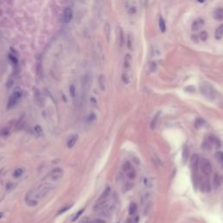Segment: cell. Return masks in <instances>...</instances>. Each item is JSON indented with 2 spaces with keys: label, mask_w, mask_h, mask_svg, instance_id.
I'll return each mask as SVG.
<instances>
[{
  "label": "cell",
  "mask_w": 223,
  "mask_h": 223,
  "mask_svg": "<svg viewBox=\"0 0 223 223\" xmlns=\"http://www.w3.org/2000/svg\"><path fill=\"white\" fill-rule=\"evenodd\" d=\"M132 44H133V42H132V34L130 33V34H128V37H127V47H128V49H132Z\"/></svg>",
  "instance_id": "obj_28"
},
{
  "label": "cell",
  "mask_w": 223,
  "mask_h": 223,
  "mask_svg": "<svg viewBox=\"0 0 223 223\" xmlns=\"http://www.w3.org/2000/svg\"><path fill=\"white\" fill-rule=\"evenodd\" d=\"M2 217H3V213H1V212H0V220H1V218H2Z\"/></svg>",
  "instance_id": "obj_41"
},
{
  "label": "cell",
  "mask_w": 223,
  "mask_h": 223,
  "mask_svg": "<svg viewBox=\"0 0 223 223\" xmlns=\"http://www.w3.org/2000/svg\"><path fill=\"white\" fill-rule=\"evenodd\" d=\"M159 115H160V113L156 114V115L153 117V119H152V121H151V124H150V128H151L152 130H153V129L156 127V125H157L158 119H159Z\"/></svg>",
  "instance_id": "obj_22"
},
{
  "label": "cell",
  "mask_w": 223,
  "mask_h": 223,
  "mask_svg": "<svg viewBox=\"0 0 223 223\" xmlns=\"http://www.w3.org/2000/svg\"><path fill=\"white\" fill-rule=\"evenodd\" d=\"M202 148L204 149V150H206V151H210V150H212L213 147L210 145V143L207 140H205V141L202 144Z\"/></svg>",
  "instance_id": "obj_27"
},
{
  "label": "cell",
  "mask_w": 223,
  "mask_h": 223,
  "mask_svg": "<svg viewBox=\"0 0 223 223\" xmlns=\"http://www.w3.org/2000/svg\"><path fill=\"white\" fill-rule=\"evenodd\" d=\"M71 207V206H68V207H64V208H62L59 212H58V215H61V214H63V213H65L66 211H67L69 208Z\"/></svg>",
  "instance_id": "obj_37"
},
{
  "label": "cell",
  "mask_w": 223,
  "mask_h": 223,
  "mask_svg": "<svg viewBox=\"0 0 223 223\" xmlns=\"http://www.w3.org/2000/svg\"><path fill=\"white\" fill-rule=\"evenodd\" d=\"M78 138H79L78 135H73V136H71V137L68 139L67 143H66L67 147H68V148L73 147L75 146V144H76V142H77V141H78Z\"/></svg>",
  "instance_id": "obj_13"
},
{
  "label": "cell",
  "mask_w": 223,
  "mask_h": 223,
  "mask_svg": "<svg viewBox=\"0 0 223 223\" xmlns=\"http://www.w3.org/2000/svg\"><path fill=\"white\" fill-rule=\"evenodd\" d=\"M223 37V24L221 25L215 31V38L217 40H220Z\"/></svg>",
  "instance_id": "obj_15"
},
{
  "label": "cell",
  "mask_w": 223,
  "mask_h": 223,
  "mask_svg": "<svg viewBox=\"0 0 223 223\" xmlns=\"http://www.w3.org/2000/svg\"><path fill=\"white\" fill-rule=\"evenodd\" d=\"M73 10L70 8V7H66L64 10V12H63V20L65 23H69L72 19H73Z\"/></svg>",
  "instance_id": "obj_7"
},
{
  "label": "cell",
  "mask_w": 223,
  "mask_h": 223,
  "mask_svg": "<svg viewBox=\"0 0 223 223\" xmlns=\"http://www.w3.org/2000/svg\"><path fill=\"white\" fill-rule=\"evenodd\" d=\"M89 223H92V221H91V222H89Z\"/></svg>",
  "instance_id": "obj_42"
},
{
  "label": "cell",
  "mask_w": 223,
  "mask_h": 223,
  "mask_svg": "<svg viewBox=\"0 0 223 223\" xmlns=\"http://www.w3.org/2000/svg\"><path fill=\"white\" fill-rule=\"evenodd\" d=\"M119 43H120V46H122L125 43L124 33H123V31H121V30L119 32Z\"/></svg>",
  "instance_id": "obj_32"
},
{
  "label": "cell",
  "mask_w": 223,
  "mask_h": 223,
  "mask_svg": "<svg viewBox=\"0 0 223 223\" xmlns=\"http://www.w3.org/2000/svg\"><path fill=\"white\" fill-rule=\"evenodd\" d=\"M62 176H63V170L61 168H56L50 173L48 175V179L51 181H57L62 178Z\"/></svg>",
  "instance_id": "obj_4"
},
{
  "label": "cell",
  "mask_w": 223,
  "mask_h": 223,
  "mask_svg": "<svg viewBox=\"0 0 223 223\" xmlns=\"http://www.w3.org/2000/svg\"><path fill=\"white\" fill-rule=\"evenodd\" d=\"M132 58L131 54H125L124 58V69L125 71H127V70H130L131 69V66H132Z\"/></svg>",
  "instance_id": "obj_10"
},
{
  "label": "cell",
  "mask_w": 223,
  "mask_h": 223,
  "mask_svg": "<svg viewBox=\"0 0 223 223\" xmlns=\"http://www.w3.org/2000/svg\"><path fill=\"white\" fill-rule=\"evenodd\" d=\"M132 186H133L132 183H126V184L124 186V187H123V190H124V192L130 190V189L132 187Z\"/></svg>",
  "instance_id": "obj_33"
},
{
  "label": "cell",
  "mask_w": 223,
  "mask_h": 223,
  "mask_svg": "<svg viewBox=\"0 0 223 223\" xmlns=\"http://www.w3.org/2000/svg\"><path fill=\"white\" fill-rule=\"evenodd\" d=\"M215 159L217 160L218 163L223 167V152H217L215 153Z\"/></svg>",
  "instance_id": "obj_19"
},
{
  "label": "cell",
  "mask_w": 223,
  "mask_h": 223,
  "mask_svg": "<svg viewBox=\"0 0 223 223\" xmlns=\"http://www.w3.org/2000/svg\"><path fill=\"white\" fill-rule=\"evenodd\" d=\"M136 12H137V9L135 8V6H131L128 8V14L129 15L132 16V15L136 14Z\"/></svg>",
  "instance_id": "obj_31"
},
{
  "label": "cell",
  "mask_w": 223,
  "mask_h": 223,
  "mask_svg": "<svg viewBox=\"0 0 223 223\" xmlns=\"http://www.w3.org/2000/svg\"><path fill=\"white\" fill-rule=\"evenodd\" d=\"M24 173V170L22 169V168H17L16 169L15 171H14V173H13V176L15 177V178H18V177H20L22 174Z\"/></svg>",
  "instance_id": "obj_29"
},
{
  "label": "cell",
  "mask_w": 223,
  "mask_h": 223,
  "mask_svg": "<svg viewBox=\"0 0 223 223\" xmlns=\"http://www.w3.org/2000/svg\"><path fill=\"white\" fill-rule=\"evenodd\" d=\"M200 189L203 193H208L209 191L211 190L210 184H209V182H208L207 180H203L202 181H200Z\"/></svg>",
  "instance_id": "obj_11"
},
{
  "label": "cell",
  "mask_w": 223,
  "mask_h": 223,
  "mask_svg": "<svg viewBox=\"0 0 223 223\" xmlns=\"http://www.w3.org/2000/svg\"><path fill=\"white\" fill-rule=\"evenodd\" d=\"M34 132H36L39 136H41L42 133H43V130H42V128L40 127V125H37L34 127Z\"/></svg>",
  "instance_id": "obj_30"
},
{
  "label": "cell",
  "mask_w": 223,
  "mask_h": 223,
  "mask_svg": "<svg viewBox=\"0 0 223 223\" xmlns=\"http://www.w3.org/2000/svg\"><path fill=\"white\" fill-rule=\"evenodd\" d=\"M92 223H107L106 221L102 220V219H95L94 221H92Z\"/></svg>",
  "instance_id": "obj_38"
},
{
  "label": "cell",
  "mask_w": 223,
  "mask_h": 223,
  "mask_svg": "<svg viewBox=\"0 0 223 223\" xmlns=\"http://www.w3.org/2000/svg\"><path fill=\"white\" fill-rule=\"evenodd\" d=\"M110 194H111V187H106L105 190L103 191L102 194L99 196L98 201H106V200H107V199Z\"/></svg>",
  "instance_id": "obj_12"
},
{
  "label": "cell",
  "mask_w": 223,
  "mask_h": 223,
  "mask_svg": "<svg viewBox=\"0 0 223 223\" xmlns=\"http://www.w3.org/2000/svg\"><path fill=\"white\" fill-rule=\"evenodd\" d=\"M84 212V209H81L80 211H79L78 212V214H76V215H75L74 217H73V221H75L77 219H79V217L80 216V215H82V213Z\"/></svg>",
  "instance_id": "obj_36"
},
{
  "label": "cell",
  "mask_w": 223,
  "mask_h": 223,
  "mask_svg": "<svg viewBox=\"0 0 223 223\" xmlns=\"http://www.w3.org/2000/svg\"><path fill=\"white\" fill-rule=\"evenodd\" d=\"M70 93H71L72 97H73V98H74L75 93H76V88H75V86L73 85H72L70 86Z\"/></svg>",
  "instance_id": "obj_35"
},
{
  "label": "cell",
  "mask_w": 223,
  "mask_h": 223,
  "mask_svg": "<svg viewBox=\"0 0 223 223\" xmlns=\"http://www.w3.org/2000/svg\"><path fill=\"white\" fill-rule=\"evenodd\" d=\"M95 118H96V116H95V114H93V113H91V115L89 116V120H94L95 119Z\"/></svg>",
  "instance_id": "obj_39"
},
{
  "label": "cell",
  "mask_w": 223,
  "mask_h": 223,
  "mask_svg": "<svg viewBox=\"0 0 223 223\" xmlns=\"http://www.w3.org/2000/svg\"><path fill=\"white\" fill-rule=\"evenodd\" d=\"M199 163H200V158L197 154L192 155L190 160V166L192 171L195 174L199 169Z\"/></svg>",
  "instance_id": "obj_6"
},
{
  "label": "cell",
  "mask_w": 223,
  "mask_h": 223,
  "mask_svg": "<svg viewBox=\"0 0 223 223\" xmlns=\"http://www.w3.org/2000/svg\"><path fill=\"white\" fill-rule=\"evenodd\" d=\"M126 176L128 177V179L129 180H134L135 179V177H136V172H135V170H134V168H132L131 169L130 171H128L127 173H126Z\"/></svg>",
  "instance_id": "obj_25"
},
{
  "label": "cell",
  "mask_w": 223,
  "mask_h": 223,
  "mask_svg": "<svg viewBox=\"0 0 223 223\" xmlns=\"http://www.w3.org/2000/svg\"><path fill=\"white\" fill-rule=\"evenodd\" d=\"M214 17L216 20H222L223 19V9L216 10L214 14Z\"/></svg>",
  "instance_id": "obj_17"
},
{
  "label": "cell",
  "mask_w": 223,
  "mask_h": 223,
  "mask_svg": "<svg viewBox=\"0 0 223 223\" xmlns=\"http://www.w3.org/2000/svg\"><path fill=\"white\" fill-rule=\"evenodd\" d=\"M123 170H124L125 173H127L128 171H130L131 169L133 168V166H132V164L129 162V161H125L124 164H123Z\"/></svg>",
  "instance_id": "obj_24"
},
{
  "label": "cell",
  "mask_w": 223,
  "mask_h": 223,
  "mask_svg": "<svg viewBox=\"0 0 223 223\" xmlns=\"http://www.w3.org/2000/svg\"><path fill=\"white\" fill-rule=\"evenodd\" d=\"M99 85L101 91H106V78H105V75L101 74L99 78Z\"/></svg>",
  "instance_id": "obj_16"
},
{
  "label": "cell",
  "mask_w": 223,
  "mask_h": 223,
  "mask_svg": "<svg viewBox=\"0 0 223 223\" xmlns=\"http://www.w3.org/2000/svg\"><path fill=\"white\" fill-rule=\"evenodd\" d=\"M105 33H106V37H107V40L109 43L110 39H111V28H110V25L109 24H106L105 25Z\"/></svg>",
  "instance_id": "obj_20"
},
{
  "label": "cell",
  "mask_w": 223,
  "mask_h": 223,
  "mask_svg": "<svg viewBox=\"0 0 223 223\" xmlns=\"http://www.w3.org/2000/svg\"><path fill=\"white\" fill-rule=\"evenodd\" d=\"M222 182V177L219 174H215L214 177H213V187L215 189H217L218 187H220V186L221 185Z\"/></svg>",
  "instance_id": "obj_9"
},
{
  "label": "cell",
  "mask_w": 223,
  "mask_h": 223,
  "mask_svg": "<svg viewBox=\"0 0 223 223\" xmlns=\"http://www.w3.org/2000/svg\"><path fill=\"white\" fill-rule=\"evenodd\" d=\"M204 25V21H203V19H201V18H199L197 20H195V21H194V23L192 24V30L193 31H196V30H198L200 27H201L202 25Z\"/></svg>",
  "instance_id": "obj_14"
},
{
  "label": "cell",
  "mask_w": 223,
  "mask_h": 223,
  "mask_svg": "<svg viewBox=\"0 0 223 223\" xmlns=\"http://www.w3.org/2000/svg\"><path fill=\"white\" fill-rule=\"evenodd\" d=\"M200 90L202 95L207 99H214L216 96V91L209 83H202L200 86Z\"/></svg>",
  "instance_id": "obj_2"
},
{
  "label": "cell",
  "mask_w": 223,
  "mask_h": 223,
  "mask_svg": "<svg viewBox=\"0 0 223 223\" xmlns=\"http://www.w3.org/2000/svg\"><path fill=\"white\" fill-rule=\"evenodd\" d=\"M136 212H137V205H136V203L132 202V203L130 204V206H129L128 213H129L130 215H134L136 214Z\"/></svg>",
  "instance_id": "obj_18"
},
{
  "label": "cell",
  "mask_w": 223,
  "mask_h": 223,
  "mask_svg": "<svg viewBox=\"0 0 223 223\" xmlns=\"http://www.w3.org/2000/svg\"><path fill=\"white\" fill-rule=\"evenodd\" d=\"M200 170L201 172L206 175H209L212 173V165L207 160H203V161L200 164Z\"/></svg>",
  "instance_id": "obj_5"
},
{
  "label": "cell",
  "mask_w": 223,
  "mask_h": 223,
  "mask_svg": "<svg viewBox=\"0 0 223 223\" xmlns=\"http://www.w3.org/2000/svg\"><path fill=\"white\" fill-rule=\"evenodd\" d=\"M206 140L210 143L212 147H215L216 148L221 147V141L217 137H215V135H208Z\"/></svg>",
  "instance_id": "obj_8"
},
{
  "label": "cell",
  "mask_w": 223,
  "mask_h": 223,
  "mask_svg": "<svg viewBox=\"0 0 223 223\" xmlns=\"http://www.w3.org/2000/svg\"><path fill=\"white\" fill-rule=\"evenodd\" d=\"M54 187L51 186L49 184L41 185L39 187L31 190L29 193H27L25 196V203L29 207H37L39 200L45 198L51 191L53 189Z\"/></svg>",
  "instance_id": "obj_1"
},
{
  "label": "cell",
  "mask_w": 223,
  "mask_h": 223,
  "mask_svg": "<svg viewBox=\"0 0 223 223\" xmlns=\"http://www.w3.org/2000/svg\"><path fill=\"white\" fill-rule=\"evenodd\" d=\"M20 98H21V91H14V92L11 94V96L10 97V99H9L8 104H7V108H8V109H11V108L13 107L17 103V101L19 100Z\"/></svg>",
  "instance_id": "obj_3"
},
{
  "label": "cell",
  "mask_w": 223,
  "mask_h": 223,
  "mask_svg": "<svg viewBox=\"0 0 223 223\" xmlns=\"http://www.w3.org/2000/svg\"><path fill=\"white\" fill-rule=\"evenodd\" d=\"M199 38H200V39L201 40V41H206L207 39V38H208V35H207V33L206 31H202V32H200V34H199Z\"/></svg>",
  "instance_id": "obj_26"
},
{
  "label": "cell",
  "mask_w": 223,
  "mask_h": 223,
  "mask_svg": "<svg viewBox=\"0 0 223 223\" xmlns=\"http://www.w3.org/2000/svg\"><path fill=\"white\" fill-rule=\"evenodd\" d=\"M125 223H132V220L131 219H127V221H125Z\"/></svg>",
  "instance_id": "obj_40"
},
{
  "label": "cell",
  "mask_w": 223,
  "mask_h": 223,
  "mask_svg": "<svg viewBox=\"0 0 223 223\" xmlns=\"http://www.w3.org/2000/svg\"><path fill=\"white\" fill-rule=\"evenodd\" d=\"M159 26H160V29L161 33H165L166 23H165V20H164L162 17H160V19H159Z\"/></svg>",
  "instance_id": "obj_23"
},
{
  "label": "cell",
  "mask_w": 223,
  "mask_h": 223,
  "mask_svg": "<svg viewBox=\"0 0 223 223\" xmlns=\"http://www.w3.org/2000/svg\"><path fill=\"white\" fill-rule=\"evenodd\" d=\"M121 79H122V81L125 84V85H127V84H129L130 83V75L128 74V73H127V71H125L124 73H122L121 75Z\"/></svg>",
  "instance_id": "obj_21"
},
{
  "label": "cell",
  "mask_w": 223,
  "mask_h": 223,
  "mask_svg": "<svg viewBox=\"0 0 223 223\" xmlns=\"http://www.w3.org/2000/svg\"><path fill=\"white\" fill-rule=\"evenodd\" d=\"M9 58H10V59L11 60V62H12L14 65H17V62H18V61H17V58L14 55L10 54V55H9Z\"/></svg>",
  "instance_id": "obj_34"
}]
</instances>
